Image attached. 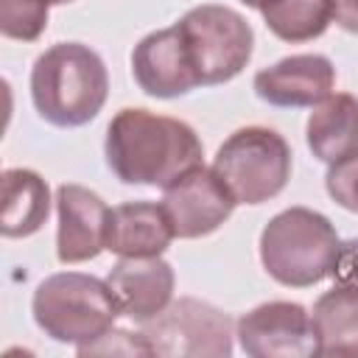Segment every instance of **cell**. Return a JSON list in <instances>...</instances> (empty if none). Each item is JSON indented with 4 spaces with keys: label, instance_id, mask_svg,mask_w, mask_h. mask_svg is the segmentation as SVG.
<instances>
[{
    "label": "cell",
    "instance_id": "obj_6",
    "mask_svg": "<svg viewBox=\"0 0 358 358\" xmlns=\"http://www.w3.org/2000/svg\"><path fill=\"white\" fill-rule=\"evenodd\" d=\"M201 87L232 81L252 59V25L227 6L204 3L190 8L179 22Z\"/></svg>",
    "mask_w": 358,
    "mask_h": 358
},
{
    "label": "cell",
    "instance_id": "obj_7",
    "mask_svg": "<svg viewBox=\"0 0 358 358\" xmlns=\"http://www.w3.org/2000/svg\"><path fill=\"white\" fill-rule=\"evenodd\" d=\"M143 338L151 355L227 358L232 352V319L201 299L182 296L162 313L143 322Z\"/></svg>",
    "mask_w": 358,
    "mask_h": 358
},
{
    "label": "cell",
    "instance_id": "obj_8",
    "mask_svg": "<svg viewBox=\"0 0 358 358\" xmlns=\"http://www.w3.org/2000/svg\"><path fill=\"white\" fill-rule=\"evenodd\" d=\"M159 204L171 221L173 235L190 241L215 232L232 215L238 201L224 179L199 162L162 187Z\"/></svg>",
    "mask_w": 358,
    "mask_h": 358
},
{
    "label": "cell",
    "instance_id": "obj_14",
    "mask_svg": "<svg viewBox=\"0 0 358 358\" xmlns=\"http://www.w3.org/2000/svg\"><path fill=\"white\" fill-rule=\"evenodd\" d=\"M171 221L162 204L154 201H123L109 210L106 249L117 257H151L162 255L173 241Z\"/></svg>",
    "mask_w": 358,
    "mask_h": 358
},
{
    "label": "cell",
    "instance_id": "obj_17",
    "mask_svg": "<svg viewBox=\"0 0 358 358\" xmlns=\"http://www.w3.org/2000/svg\"><path fill=\"white\" fill-rule=\"evenodd\" d=\"M316 336V355L327 358H358V291L333 285L324 291L310 310Z\"/></svg>",
    "mask_w": 358,
    "mask_h": 358
},
{
    "label": "cell",
    "instance_id": "obj_1",
    "mask_svg": "<svg viewBox=\"0 0 358 358\" xmlns=\"http://www.w3.org/2000/svg\"><path fill=\"white\" fill-rule=\"evenodd\" d=\"M103 154L109 171L123 185L165 187L199 165L204 148L190 123L143 106H126L106 126Z\"/></svg>",
    "mask_w": 358,
    "mask_h": 358
},
{
    "label": "cell",
    "instance_id": "obj_5",
    "mask_svg": "<svg viewBox=\"0 0 358 358\" xmlns=\"http://www.w3.org/2000/svg\"><path fill=\"white\" fill-rule=\"evenodd\" d=\"M213 171L238 204H263L291 179V145L274 129L243 126L218 145Z\"/></svg>",
    "mask_w": 358,
    "mask_h": 358
},
{
    "label": "cell",
    "instance_id": "obj_19",
    "mask_svg": "<svg viewBox=\"0 0 358 358\" xmlns=\"http://www.w3.org/2000/svg\"><path fill=\"white\" fill-rule=\"evenodd\" d=\"M48 0H0V34L17 42H34L48 28Z\"/></svg>",
    "mask_w": 358,
    "mask_h": 358
},
{
    "label": "cell",
    "instance_id": "obj_12",
    "mask_svg": "<svg viewBox=\"0 0 358 358\" xmlns=\"http://www.w3.org/2000/svg\"><path fill=\"white\" fill-rule=\"evenodd\" d=\"M255 92L260 101L282 109L316 106L336 87V67L322 53H296L263 67L255 81Z\"/></svg>",
    "mask_w": 358,
    "mask_h": 358
},
{
    "label": "cell",
    "instance_id": "obj_2",
    "mask_svg": "<svg viewBox=\"0 0 358 358\" xmlns=\"http://www.w3.org/2000/svg\"><path fill=\"white\" fill-rule=\"evenodd\" d=\"M106 95V64L84 42L50 45L31 67V101L39 117L59 129H76L95 120Z\"/></svg>",
    "mask_w": 358,
    "mask_h": 358
},
{
    "label": "cell",
    "instance_id": "obj_15",
    "mask_svg": "<svg viewBox=\"0 0 358 358\" xmlns=\"http://www.w3.org/2000/svg\"><path fill=\"white\" fill-rule=\"evenodd\" d=\"M310 109L305 140L313 157L327 165L352 157L358 151V98L350 92H330Z\"/></svg>",
    "mask_w": 358,
    "mask_h": 358
},
{
    "label": "cell",
    "instance_id": "obj_20",
    "mask_svg": "<svg viewBox=\"0 0 358 358\" xmlns=\"http://www.w3.org/2000/svg\"><path fill=\"white\" fill-rule=\"evenodd\" d=\"M324 187L338 207L358 213V151L352 157L330 165V171L324 176Z\"/></svg>",
    "mask_w": 358,
    "mask_h": 358
},
{
    "label": "cell",
    "instance_id": "obj_18",
    "mask_svg": "<svg viewBox=\"0 0 358 358\" xmlns=\"http://www.w3.org/2000/svg\"><path fill=\"white\" fill-rule=\"evenodd\" d=\"M260 14L268 31L282 42H310L333 22L330 0H268Z\"/></svg>",
    "mask_w": 358,
    "mask_h": 358
},
{
    "label": "cell",
    "instance_id": "obj_13",
    "mask_svg": "<svg viewBox=\"0 0 358 358\" xmlns=\"http://www.w3.org/2000/svg\"><path fill=\"white\" fill-rule=\"evenodd\" d=\"M106 282L117 299L120 313L140 324L154 319L157 313H162L171 305L173 288H176L173 268L159 255L120 257L112 266Z\"/></svg>",
    "mask_w": 358,
    "mask_h": 358
},
{
    "label": "cell",
    "instance_id": "obj_22",
    "mask_svg": "<svg viewBox=\"0 0 358 358\" xmlns=\"http://www.w3.org/2000/svg\"><path fill=\"white\" fill-rule=\"evenodd\" d=\"M333 22L350 34H358V0H330Z\"/></svg>",
    "mask_w": 358,
    "mask_h": 358
},
{
    "label": "cell",
    "instance_id": "obj_21",
    "mask_svg": "<svg viewBox=\"0 0 358 358\" xmlns=\"http://www.w3.org/2000/svg\"><path fill=\"white\" fill-rule=\"evenodd\" d=\"M330 277L336 280V285H347L358 291V238H350L341 243Z\"/></svg>",
    "mask_w": 358,
    "mask_h": 358
},
{
    "label": "cell",
    "instance_id": "obj_3",
    "mask_svg": "<svg viewBox=\"0 0 358 358\" xmlns=\"http://www.w3.org/2000/svg\"><path fill=\"white\" fill-rule=\"evenodd\" d=\"M338 249L336 227L310 207H288L260 232V263L271 280L288 288H308L330 277Z\"/></svg>",
    "mask_w": 358,
    "mask_h": 358
},
{
    "label": "cell",
    "instance_id": "obj_11",
    "mask_svg": "<svg viewBox=\"0 0 358 358\" xmlns=\"http://www.w3.org/2000/svg\"><path fill=\"white\" fill-rule=\"evenodd\" d=\"M56 218V257L62 263H87L106 249L109 207L95 190L73 182L59 185Z\"/></svg>",
    "mask_w": 358,
    "mask_h": 358
},
{
    "label": "cell",
    "instance_id": "obj_23",
    "mask_svg": "<svg viewBox=\"0 0 358 358\" xmlns=\"http://www.w3.org/2000/svg\"><path fill=\"white\" fill-rule=\"evenodd\" d=\"M241 3H243V6H249V8H257V11H260V8H263L268 0H241Z\"/></svg>",
    "mask_w": 358,
    "mask_h": 358
},
{
    "label": "cell",
    "instance_id": "obj_9",
    "mask_svg": "<svg viewBox=\"0 0 358 358\" xmlns=\"http://www.w3.org/2000/svg\"><path fill=\"white\" fill-rule=\"evenodd\" d=\"M238 344L252 358H308L316 355L310 313L299 302H263L235 324Z\"/></svg>",
    "mask_w": 358,
    "mask_h": 358
},
{
    "label": "cell",
    "instance_id": "obj_16",
    "mask_svg": "<svg viewBox=\"0 0 358 358\" xmlns=\"http://www.w3.org/2000/svg\"><path fill=\"white\" fill-rule=\"evenodd\" d=\"M48 215V182L31 168H6L0 179V232L6 238H28L45 227Z\"/></svg>",
    "mask_w": 358,
    "mask_h": 358
},
{
    "label": "cell",
    "instance_id": "obj_10",
    "mask_svg": "<svg viewBox=\"0 0 358 358\" xmlns=\"http://www.w3.org/2000/svg\"><path fill=\"white\" fill-rule=\"evenodd\" d=\"M131 76L151 98H179L201 87L179 25L151 31L131 50Z\"/></svg>",
    "mask_w": 358,
    "mask_h": 358
},
{
    "label": "cell",
    "instance_id": "obj_4",
    "mask_svg": "<svg viewBox=\"0 0 358 358\" xmlns=\"http://www.w3.org/2000/svg\"><path fill=\"white\" fill-rule=\"evenodd\" d=\"M31 313L45 336L59 344L81 347L109 333L120 308L106 280L81 271H59L36 285Z\"/></svg>",
    "mask_w": 358,
    "mask_h": 358
},
{
    "label": "cell",
    "instance_id": "obj_24",
    "mask_svg": "<svg viewBox=\"0 0 358 358\" xmlns=\"http://www.w3.org/2000/svg\"><path fill=\"white\" fill-rule=\"evenodd\" d=\"M50 6H62V3H73V0H48Z\"/></svg>",
    "mask_w": 358,
    "mask_h": 358
}]
</instances>
